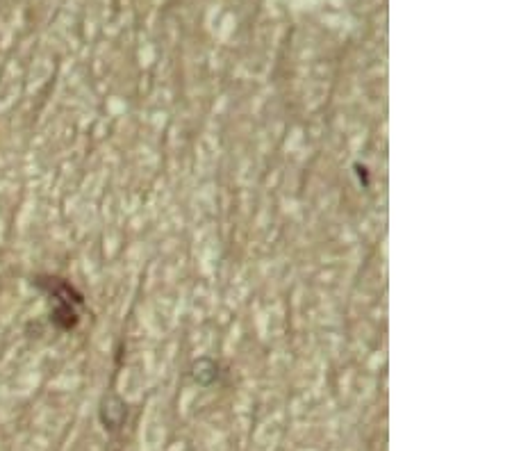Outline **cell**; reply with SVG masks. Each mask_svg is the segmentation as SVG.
<instances>
[{
    "label": "cell",
    "mask_w": 512,
    "mask_h": 451,
    "mask_svg": "<svg viewBox=\"0 0 512 451\" xmlns=\"http://www.w3.org/2000/svg\"><path fill=\"white\" fill-rule=\"evenodd\" d=\"M37 285L46 292L48 299L55 301V308L51 310V322L55 326H60L62 331H71V328H76L80 322L78 308L85 303L76 287L57 276H39Z\"/></svg>",
    "instance_id": "6da1fadb"
},
{
    "label": "cell",
    "mask_w": 512,
    "mask_h": 451,
    "mask_svg": "<svg viewBox=\"0 0 512 451\" xmlns=\"http://www.w3.org/2000/svg\"><path fill=\"white\" fill-rule=\"evenodd\" d=\"M205 367H208V369H203L201 360H198V363L194 365V379L201 385H210L214 379H217L219 372H217V365H214L212 360H208V358H205Z\"/></svg>",
    "instance_id": "7a4b0ae2"
}]
</instances>
